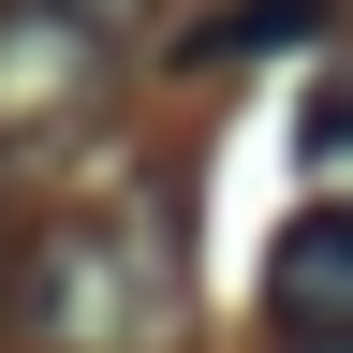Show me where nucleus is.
I'll return each mask as SVG.
<instances>
[{
	"label": "nucleus",
	"mask_w": 353,
	"mask_h": 353,
	"mask_svg": "<svg viewBox=\"0 0 353 353\" xmlns=\"http://www.w3.org/2000/svg\"><path fill=\"white\" fill-rule=\"evenodd\" d=\"M15 309L44 353H176L192 339V236L176 192H88L15 250Z\"/></svg>",
	"instance_id": "1"
},
{
	"label": "nucleus",
	"mask_w": 353,
	"mask_h": 353,
	"mask_svg": "<svg viewBox=\"0 0 353 353\" xmlns=\"http://www.w3.org/2000/svg\"><path fill=\"white\" fill-rule=\"evenodd\" d=\"M103 88H118V44L88 30V15H59V0H0V162L74 148Z\"/></svg>",
	"instance_id": "2"
},
{
	"label": "nucleus",
	"mask_w": 353,
	"mask_h": 353,
	"mask_svg": "<svg viewBox=\"0 0 353 353\" xmlns=\"http://www.w3.org/2000/svg\"><path fill=\"white\" fill-rule=\"evenodd\" d=\"M265 324H280L294 353L353 339V192H324V206L280 221V250H265Z\"/></svg>",
	"instance_id": "3"
},
{
	"label": "nucleus",
	"mask_w": 353,
	"mask_h": 353,
	"mask_svg": "<svg viewBox=\"0 0 353 353\" xmlns=\"http://www.w3.org/2000/svg\"><path fill=\"white\" fill-rule=\"evenodd\" d=\"M324 0H236V15H206L192 30V59H250V44H280V30H309Z\"/></svg>",
	"instance_id": "4"
},
{
	"label": "nucleus",
	"mask_w": 353,
	"mask_h": 353,
	"mask_svg": "<svg viewBox=\"0 0 353 353\" xmlns=\"http://www.w3.org/2000/svg\"><path fill=\"white\" fill-rule=\"evenodd\" d=\"M59 15H88V30H103L118 59H132V30H148V0H59Z\"/></svg>",
	"instance_id": "5"
},
{
	"label": "nucleus",
	"mask_w": 353,
	"mask_h": 353,
	"mask_svg": "<svg viewBox=\"0 0 353 353\" xmlns=\"http://www.w3.org/2000/svg\"><path fill=\"white\" fill-rule=\"evenodd\" d=\"M309 148H324V162L353 148V88H324V103H309Z\"/></svg>",
	"instance_id": "6"
},
{
	"label": "nucleus",
	"mask_w": 353,
	"mask_h": 353,
	"mask_svg": "<svg viewBox=\"0 0 353 353\" xmlns=\"http://www.w3.org/2000/svg\"><path fill=\"white\" fill-rule=\"evenodd\" d=\"M0 309H15V250H0Z\"/></svg>",
	"instance_id": "7"
},
{
	"label": "nucleus",
	"mask_w": 353,
	"mask_h": 353,
	"mask_svg": "<svg viewBox=\"0 0 353 353\" xmlns=\"http://www.w3.org/2000/svg\"><path fill=\"white\" fill-rule=\"evenodd\" d=\"M324 353H353V339H324Z\"/></svg>",
	"instance_id": "8"
}]
</instances>
